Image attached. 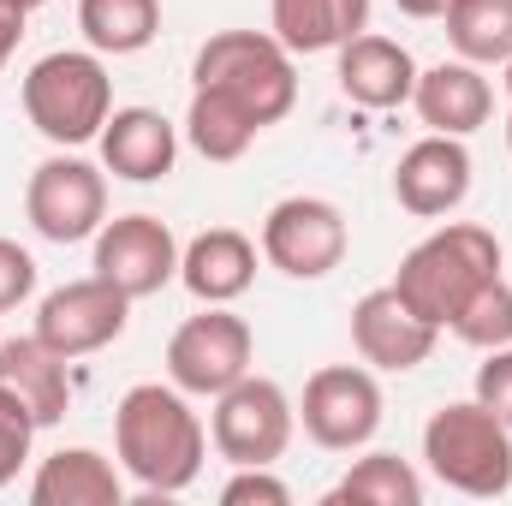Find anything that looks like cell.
I'll return each instance as SVG.
<instances>
[{
    "instance_id": "8fae6325",
    "label": "cell",
    "mask_w": 512,
    "mask_h": 506,
    "mask_svg": "<svg viewBox=\"0 0 512 506\" xmlns=\"http://www.w3.org/2000/svg\"><path fill=\"white\" fill-rule=\"evenodd\" d=\"M126 322H131V298L102 274L66 280L36 304V340H48L60 358H90V352L114 346L126 334Z\"/></svg>"
},
{
    "instance_id": "cb8c5ba5",
    "label": "cell",
    "mask_w": 512,
    "mask_h": 506,
    "mask_svg": "<svg viewBox=\"0 0 512 506\" xmlns=\"http://www.w3.org/2000/svg\"><path fill=\"white\" fill-rule=\"evenodd\" d=\"M447 42L471 66H507L512 60V0H453L447 6Z\"/></svg>"
},
{
    "instance_id": "6da1fadb",
    "label": "cell",
    "mask_w": 512,
    "mask_h": 506,
    "mask_svg": "<svg viewBox=\"0 0 512 506\" xmlns=\"http://www.w3.org/2000/svg\"><path fill=\"white\" fill-rule=\"evenodd\" d=\"M114 453L143 495H179L209 459V429L173 381H137L114 411Z\"/></svg>"
},
{
    "instance_id": "e575fe53",
    "label": "cell",
    "mask_w": 512,
    "mask_h": 506,
    "mask_svg": "<svg viewBox=\"0 0 512 506\" xmlns=\"http://www.w3.org/2000/svg\"><path fill=\"white\" fill-rule=\"evenodd\" d=\"M507 149H512V108H507Z\"/></svg>"
},
{
    "instance_id": "277c9868",
    "label": "cell",
    "mask_w": 512,
    "mask_h": 506,
    "mask_svg": "<svg viewBox=\"0 0 512 506\" xmlns=\"http://www.w3.org/2000/svg\"><path fill=\"white\" fill-rule=\"evenodd\" d=\"M24 114L30 126L42 131L48 143L60 149H78L90 137H102L108 114H114V78L102 66V54L90 48H60V54H42L30 72H24Z\"/></svg>"
},
{
    "instance_id": "ba28073f",
    "label": "cell",
    "mask_w": 512,
    "mask_h": 506,
    "mask_svg": "<svg viewBox=\"0 0 512 506\" xmlns=\"http://www.w3.org/2000/svg\"><path fill=\"white\" fill-rule=\"evenodd\" d=\"M292 429H298V405L286 399V387L268 376H245L233 381L227 393H215V411H209V441L227 465H274L286 447H292Z\"/></svg>"
},
{
    "instance_id": "836d02e7",
    "label": "cell",
    "mask_w": 512,
    "mask_h": 506,
    "mask_svg": "<svg viewBox=\"0 0 512 506\" xmlns=\"http://www.w3.org/2000/svg\"><path fill=\"white\" fill-rule=\"evenodd\" d=\"M18 6H24V12H36V6H42V0H18Z\"/></svg>"
},
{
    "instance_id": "9c48e42d",
    "label": "cell",
    "mask_w": 512,
    "mask_h": 506,
    "mask_svg": "<svg viewBox=\"0 0 512 506\" xmlns=\"http://www.w3.org/2000/svg\"><path fill=\"white\" fill-rule=\"evenodd\" d=\"M382 381L370 364H328L304 381V399H298V423L316 447L328 453H358L376 441L382 429Z\"/></svg>"
},
{
    "instance_id": "e0dca14e",
    "label": "cell",
    "mask_w": 512,
    "mask_h": 506,
    "mask_svg": "<svg viewBox=\"0 0 512 506\" xmlns=\"http://www.w3.org/2000/svg\"><path fill=\"white\" fill-rule=\"evenodd\" d=\"M340 90H346V102L376 108V114L405 108L411 90H417V60H411L405 42L364 30V36H352V42L340 48Z\"/></svg>"
},
{
    "instance_id": "4dcf8cb0",
    "label": "cell",
    "mask_w": 512,
    "mask_h": 506,
    "mask_svg": "<svg viewBox=\"0 0 512 506\" xmlns=\"http://www.w3.org/2000/svg\"><path fill=\"white\" fill-rule=\"evenodd\" d=\"M24 18H30V12H24L18 0H0V66L12 60V48H18V36H24Z\"/></svg>"
},
{
    "instance_id": "ffe728a7",
    "label": "cell",
    "mask_w": 512,
    "mask_h": 506,
    "mask_svg": "<svg viewBox=\"0 0 512 506\" xmlns=\"http://www.w3.org/2000/svg\"><path fill=\"white\" fill-rule=\"evenodd\" d=\"M30 501L36 506H126L120 465L102 459L96 447H60L36 465L30 477Z\"/></svg>"
},
{
    "instance_id": "83f0119b",
    "label": "cell",
    "mask_w": 512,
    "mask_h": 506,
    "mask_svg": "<svg viewBox=\"0 0 512 506\" xmlns=\"http://www.w3.org/2000/svg\"><path fill=\"white\" fill-rule=\"evenodd\" d=\"M221 506H292V489L274 477V465H233Z\"/></svg>"
},
{
    "instance_id": "f1b7e54d",
    "label": "cell",
    "mask_w": 512,
    "mask_h": 506,
    "mask_svg": "<svg viewBox=\"0 0 512 506\" xmlns=\"http://www.w3.org/2000/svg\"><path fill=\"white\" fill-rule=\"evenodd\" d=\"M477 399L512 429V346H495V352L477 364Z\"/></svg>"
},
{
    "instance_id": "7c38bea8",
    "label": "cell",
    "mask_w": 512,
    "mask_h": 506,
    "mask_svg": "<svg viewBox=\"0 0 512 506\" xmlns=\"http://www.w3.org/2000/svg\"><path fill=\"white\" fill-rule=\"evenodd\" d=\"M179 239L167 221L155 215H120V221H102L96 233V274L114 280L131 304L137 298H155L167 280H179Z\"/></svg>"
},
{
    "instance_id": "d6986e66",
    "label": "cell",
    "mask_w": 512,
    "mask_h": 506,
    "mask_svg": "<svg viewBox=\"0 0 512 506\" xmlns=\"http://www.w3.org/2000/svg\"><path fill=\"white\" fill-rule=\"evenodd\" d=\"M179 280L197 304H233L256 280V245L239 227H209L179 251Z\"/></svg>"
},
{
    "instance_id": "7402d4cb",
    "label": "cell",
    "mask_w": 512,
    "mask_h": 506,
    "mask_svg": "<svg viewBox=\"0 0 512 506\" xmlns=\"http://www.w3.org/2000/svg\"><path fill=\"white\" fill-rule=\"evenodd\" d=\"M256 120L245 102H233L227 90H191V108H185V137L203 161H239L256 143Z\"/></svg>"
},
{
    "instance_id": "9a60e30c",
    "label": "cell",
    "mask_w": 512,
    "mask_h": 506,
    "mask_svg": "<svg viewBox=\"0 0 512 506\" xmlns=\"http://www.w3.org/2000/svg\"><path fill=\"white\" fill-rule=\"evenodd\" d=\"M411 108H417L423 126L441 131V137H471L477 126H489V114H495V90H489L483 66H471V60H441V66L417 72Z\"/></svg>"
},
{
    "instance_id": "ac0fdd59",
    "label": "cell",
    "mask_w": 512,
    "mask_h": 506,
    "mask_svg": "<svg viewBox=\"0 0 512 506\" xmlns=\"http://www.w3.org/2000/svg\"><path fill=\"white\" fill-rule=\"evenodd\" d=\"M72 358H60L48 340L24 334V340H0V387L36 417V429L60 423L66 405H72V376H66Z\"/></svg>"
},
{
    "instance_id": "4316f807",
    "label": "cell",
    "mask_w": 512,
    "mask_h": 506,
    "mask_svg": "<svg viewBox=\"0 0 512 506\" xmlns=\"http://www.w3.org/2000/svg\"><path fill=\"white\" fill-rule=\"evenodd\" d=\"M30 441H36V417L0 387V489L24 471V459H30Z\"/></svg>"
},
{
    "instance_id": "4fadbf2b",
    "label": "cell",
    "mask_w": 512,
    "mask_h": 506,
    "mask_svg": "<svg viewBox=\"0 0 512 506\" xmlns=\"http://www.w3.org/2000/svg\"><path fill=\"white\" fill-rule=\"evenodd\" d=\"M435 322H423L393 286H376L352 304V346L370 370H387V376H405L417 364H429L435 352Z\"/></svg>"
},
{
    "instance_id": "1f68e13d",
    "label": "cell",
    "mask_w": 512,
    "mask_h": 506,
    "mask_svg": "<svg viewBox=\"0 0 512 506\" xmlns=\"http://www.w3.org/2000/svg\"><path fill=\"white\" fill-rule=\"evenodd\" d=\"M393 6H399L405 18H447V6H453V0H393Z\"/></svg>"
},
{
    "instance_id": "d6a6232c",
    "label": "cell",
    "mask_w": 512,
    "mask_h": 506,
    "mask_svg": "<svg viewBox=\"0 0 512 506\" xmlns=\"http://www.w3.org/2000/svg\"><path fill=\"white\" fill-rule=\"evenodd\" d=\"M507 108H512V60H507Z\"/></svg>"
},
{
    "instance_id": "f546056e",
    "label": "cell",
    "mask_w": 512,
    "mask_h": 506,
    "mask_svg": "<svg viewBox=\"0 0 512 506\" xmlns=\"http://www.w3.org/2000/svg\"><path fill=\"white\" fill-rule=\"evenodd\" d=\"M30 292H36V256L12 239H0V316L18 310Z\"/></svg>"
},
{
    "instance_id": "5bb4252c",
    "label": "cell",
    "mask_w": 512,
    "mask_h": 506,
    "mask_svg": "<svg viewBox=\"0 0 512 506\" xmlns=\"http://www.w3.org/2000/svg\"><path fill=\"white\" fill-rule=\"evenodd\" d=\"M393 197H399L405 215H423V221L453 215L471 197V149H465V137L429 131L423 143H411L399 155V167H393Z\"/></svg>"
},
{
    "instance_id": "d4e9b609",
    "label": "cell",
    "mask_w": 512,
    "mask_h": 506,
    "mask_svg": "<svg viewBox=\"0 0 512 506\" xmlns=\"http://www.w3.org/2000/svg\"><path fill=\"white\" fill-rule=\"evenodd\" d=\"M423 506V477L411 459L399 453H364L334 489H328V506Z\"/></svg>"
},
{
    "instance_id": "484cf974",
    "label": "cell",
    "mask_w": 512,
    "mask_h": 506,
    "mask_svg": "<svg viewBox=\"0 0 512 506\" xmlns=\"http://www.w3.org/2000/svg\"><path fill=\"white\" fill-rule=\"evenodd\" d=\"M465 346H477V352H495V346H512V280L507 274H495V280H483L471 298H465V310L447 322Z\"/></svg>"
},
{
    "instance_id": "2e32d148",
    "label": "cell",
    "mask_w": 512,
    "mask_h": 506,
    "mask_svg": "<svg viewBox=\"0 0 512 506\" xmlns=\"http://www.w3.org/2000/svg\"><path fill=\"white\" fill-rule=\"evenodd\" d=\"M96 143H102V167L131 185H155L179 161V131L155 108H114Z\"/></svg>"
},
{
    "instance_id": "603a6c76",
    "label": "cell",
    "mask_w": 512,
    "mask_h": 506,
    "mask_svg": "<svg viewBox=\"0 0 512 506\" xmlns=\"http://www.w3.org/2000/svg\"><path fill=\"white\" fill-rule=\"evenodd\" d=\"M78 30L96 54H143L161 30V0H78Z\"/></svg>"
},
{
    "instance_id": "44dd1931",
    "label": "cell",
    "mask_w": 512,
    "mask_h": 506,
    "mask_svg": "<svg viewBox=\"0 0 512 506\" xmlns=\"http://www.w3.org/2000/svg\"><path fill=\"white\" fill-rule=\"evenodd\" d=\"M268 18L286 54H340L370 30V0H274Z\"/></svg>"
},
{
    "instance_id": "7a4b0ae2",
    "label": "cell",
    "mask_w": 512,
    "mask_h": 506,
    "mask_svg": "<svg viewBox=\"0 0 512 506\" xmlns=\"http://www.w3.org/2000/svg\"><path fill=\"white\" fill-rule=\"evenodd\" d=\"M507 268V256L495 245V233L489 227H477V221H447V227H435L429 239H417L411 251L399 256V274L387 280L423 322H435V328H447L459 310H465V298L483 286V280H495Z\"/></svg>"
},
{
    "instance_id": "52a82bcc",
    "label": "cell",
    "mask_w": 512,
    "mask_h": 506,
    "mask_svg": "<svg viewBox=\"0 0 512 506\" xmlns=\"http://www.w3.org/2000/svg\"><path fill=\"white\" fill-rule=\"evenodd\" d=\"M24 221L48 245H84L108 221V173L84 155H48L24 185Z\"/></svg>"
},
{
    "instance_id": "8992f818",
    "label": "cell",
    "mask_w": 512,
    "mask_h": 506,
    "mask_svg": "<svg viewBox=\"0 0 512 506\" xmlns=\"http://www.w3.org/2000/svg\"><path fill=\"white\" fill-rule=\"evenodd\" d=\"M256 370V334L245 316H233L227 304H203V316H185L167 340V381L191 399H215L233 381Z\"/></svg>"
},
{
    "instance_id": "30bf717a",
    "label": "cell",
    "mask_w": 512,
    "mask_h": 506,
    "mask_svg": "<svg viewBox=\"0 0 512 506\" xmlns=\"http://www.w3.org/2000/svg\"><path fill=\"white\" fill-rule=\"evenodd\" d=\"M346 245H352V227L328 197H280L262 215V256L286 280H328L346 262Z\"/></svg>"
},
{
    "instance_id": "3957f363",
    "label": "cell",
    "mask_w": 512,
    "mask_h": 506,
    "mask_svg": "<svg viewBox=\"0 0 512 506\" xmlns=\"http://www.w3.org/2000/svg\"><path fill=\"white\" fill-rule=\"evenodd\" d=\"M423 465L471 501H495L512 489V429L483 399H453L423 423Z\"/></svg>"
},
{
    "instance_id": "5b68a950",
    "label": "cell",
    "mask_w": 512,
    "mask_h": 506,
    "mask_svg": "<svg viewBox=\"0 0 512 506\" xmlns=\"http://www.w3.org/2000/svg\"><path fill=\"white\" fill-rule=\"evenodd\" d=\"M191 84L197 90H227L233 102L251 108V120L262 131L280 126L298 102V72H292V54L280 48V36L268 30H221L197 48L191 60Z\"/></svg>"
}]
</instances>
